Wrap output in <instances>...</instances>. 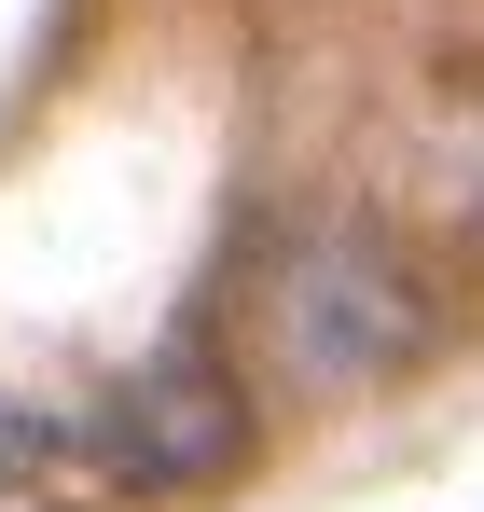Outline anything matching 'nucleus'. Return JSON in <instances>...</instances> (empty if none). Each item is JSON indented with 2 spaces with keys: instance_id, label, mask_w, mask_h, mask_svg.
I'll list each match as a JSON object with an SVG mask.
<instances>
[{
  "instance_id": "1",
  "label": "nucleus",
  "mask_w": 484,
  "mask_h": 512,
  "mask_svg": "<svg viewBox=\"0 0 484 512\" xmlns=\"http://www.w3.org/2000/svg\"><path fill=\"white\" fill-rule=\"evenodd\" d=\"M415 346H429V305H415V277L374 236H346V222H305L291 250L263 263V360L291 374V388H388Z\"/></svg>"
},
{
  "instance_id": "2",
  "label": "nucleus",
  "mask_w": 484,
  "mask_h": 512,
  "mask_svg": "<svg viewBox=\"0 0 484 512\" xmlns=\"http://www.w3.org/2000/svg\"><path fill=\"white\" fill-rule=\"evenodd\" d=\"M236 457H249V416H236V388H222V346L208 333L153 346V360L111 388V416H97V471H111V485H153V499L222 485Z\"/></svg>"
},
{
  "instance_id": "3",
  "label": "nucleus",
  "mask_w": 484,
  "mask_h": 512,
  "mask_svg": "<svg viewBox=\"0 0 484 512\" xmlns=\"http://www.w3.org/2000/svg\"><path fill=\"white\" fill-rule=\"evenodd\" d=\"M14 471H28V429H0V485H14Z\"/></svg>"
}]
</instances>
